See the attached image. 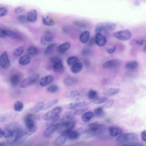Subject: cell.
<instances>
[{
    "instance_id": "obj_1",
    "label": "cell",
    "mask_w": 146,
    "mask_h": 146,
    "mask_svg": "<svg viewBox=\"0 0 146 146\" xmlns=\"http://www.w3.org/2000/svg\"><path fill=\"white\" fill-rule=\"evenodd\" d=\"M105 125L97 122H93L89 124L83 130L86 133V137L89 138L96 136L102 133L105 130Z\"/></svg>"
},
{
    "instance_id": "obj_2",
    "label": "cell",
    "mask_w": 146,
    "mask_h": 146,
    "mask_svg": "<svg viewBox=\"0 0 146 146\" xmlns=\"http://www.w3.org/2000/svg\"><path fill=\"white\" fill-rule=\"evenodd\" d=\"M24 130L18 127L11 133L6 138L8 143L13 144L19 140H21L24 135Z\"/></svg>"
},
{
    "instance_id": "obj_3",
    "label": "cell",
    "mask_w": 146,
    "mask_h": 146,
    "mask_svg": "<svg viewBox=\"0 0 146 146\" xmlns=\"http://www.w3.org/2000/svg\"><path fill=\"white\" fill-rule=\"evenodd\" d=\"M138 136L133 132H129L121 134L116 138L117 141L122 143H126L134 142L137 140Z\"/></svg>"
},
{
    "instance_id": "obj_4",
    "label": "cell",
    "mask_w": 146,
    "mask_h": 146,
    "mask_svg": "<svg viewBox=\"0 0 146 146\" xmlns=\"http://www.w3.org/2000/svg\"><path fill=\"white\" fill-rule=\"evenodd\" d=\"M116 24L112 22H105L98 23L96 25L95 30L97 33L103 31H111L115 28Z\"/></svg>"
},
{
    "instance_id": "obj_5",
    "label": "cell",
    "mask_w": 146,
    "mask_h": 146,
    "mask_svg": "<svg viewBox=\"0 0 146 146\" xmlns=\"http://www.w3.org/2000/svg\"><path fill=\"white\" fill-rule=\"evenodd\" d=\"M39 77V74L38 73L33 74L25 78L21 82L20 87L25 88L36 83Z\"/></svg>"
},
{
    "instance_id": "obj_6",
    "label": "cell",
    "mask_w": 146,
    "mask_h": 146,
    "mask_svg": "<svg viewBox=\"0 0 146 146\" xmlns=\"http://www.w3.org/2000/svg\"><path fill=\"white\" fill-rule=\"evenodd\" d=\"M75 122L71 120L62 125H59L57 131L59 134L66 133L72 130L75 125Z\"/></svg>"
},
{
    "instance_id": "obj_7",
    "label": "cell",
    "mask_w": 146,
    "mask_h": 146,
    "mask_svg": "<svg viewBox=\"0 0 146 146\" xmlns=\"http://www.w3.org/2000/svg\"><path fill=\"white\" fill-rule=\"evenodd\" d=\"M62 108L61 106L55 107L52 110L45 113L43 116V119L46 121H48L59 115L61 112Z\"/></svg>"
},
{
    "instance_id": "obj_8",
    "label": "cell",
    "mask_w": 146,
    "mask_h": 146,
    "mask_svg": "<svg viewBox=\"0 0 146 146\" xmlns=\"http://www.w3.org/2000/svg\"><path fill=\"white\" fill-rule=\"evenodd\" d=\"M52 64V68L54 71L56 73L62 72L64 70V67L61 60L56 57H52L50 60Z\"/></svg>"
},
{
    "instance_id": "obj_9",
    "label": "cell",
    "mask_w": 146,
    "mask_h": 146,
    "mask_svg": "<svg viewBox=\"0 0 146 146\" xmlns=\"http://www.w3.org/2000/svg\"><path fill=\"white\" fill-rule=\"evenodd\" d=\"M131 35V32L127 29L117 31L113 34L115 38L122 40H129L130 38Z\"/></svg>"
},
{
    "instance_id": "obj_10",
    "label": "cell",
    "mask_w": 146,
    "mask_h": 146,
    "mask_svg": "<svg viewBox=\"0 0 146 146\" xmlns=\"http://www.w3.org/2000/svg\"><path fill=\"white\" fill-rule=\"evenodd\" d=\"M90 104V102L86 101L73 102L66 105L65 108L68 109L73 110L76 109L77 108H84L88 105Z\"/></svg>"
},
{
    "instance_id": "obj_11",
    "label": "cell",
    "mask_w": 146,
    "mask_h": 146,
    "mask_svg": "<svg viewBox=\"0 0 146 146\" xmlns=\"http://www.w3.org/2000/svg\"><path fill=\"white\" fill-rule=\"evenodd\" d=\"M0 64L4 69L9 68L11 65V62L6 51L3 52L0 56Z\"/></svg>"
},
{
    "instance_id": "obj_12",
    "label": "cell",
    "mask_w": 146,
    "mask_h": 146,
    "mask_svg": "<svg viewBox=\"0 0 146 146\" xmlns=\"http://www.w3.org/2000/svg\"><path fill=\"white\" fill-rule=\"evenodd\" d=\"M37 118V117L32 114H28L26 117L25 123L27 129H31L35 125V120Z\"/></svg>"
},
{
    "instance_id": "obj_13",
    "label": "cell",
    "mask_w": 146,
    "mask_h": 146,
    "mask_svg": "<svg viewBox=\"0 0 146 146\" xmlns=\"http://www.w3.org/2000/svg\"><path fill=\"white\" fill-rule=\"evenodd\" d=\"M94 38L95 43L99 46H103L106 44V38L100 33H97Z\"/></svg>"
},
{
    "instance_id": "obj_14",
    "label": "cell",
    "mask_w": 146,
    "mask_h": 146,
    "mask_svg": "<svg viewBox=\"0 0 146 146\" xmlns=\"http://www.w3.org/2000/svg\"><path fill=\"white\" fill-rule=\"evenodd\" d=\"M108 129L110 135L112 137L119 135L123 132L122 129L117 126H111L108 127Z\"/></svg>"
},
{
    "instance_id": "obj_15",
    "label": "cell",
    "mask_w": 146,
    "mask_h": 146,
    "mask_svg": "<svg viewBox=\"0 0 146 146\" xmlns=\"http://www.w3.org/2000/svg\"><path fill=\"white\" fill-rule=\"evenodd\" d=\"M120 64L119 61L115 59L110 60L105 62L103 65V67L105 68H110L116 67Z\"/></svg>"
},
{
    "instance_id": "obj_16",
    "label": "cell",
    "mask_w": 146,
    "mask_h": 146,
    "mask_svg": "<svg viewBox=\"0 0 146 146\" xmlns=\"http://www.w3.org/2000/svg\"><path fill=\"white\" fill-rule=\"evenodd\" d=\"M59 125L58 123H55L48 127L44 131V135L45 136L48 137L51 135L57 130Z\"/></svg>"
},
{
    "instance_id": "obj_17",
    "label": "cell",
    "mask_w": 146,
    "mask_h": 146,
    "mask_svg": "<svg viewBox=\"0 0 146 146\" xmlns=\"http://www.w3.org/2000/svg\"><path fill=\"white\" fill-rule=\"evenodd\" d=\"M37 16V11L36 9H33L27 13L26 17L28 21L33 22L36 20Z\"/></svg>"
},
{
    "instance_id": "obj_18",
    "label": "cell",
    "mask_w": 146,
    "mask_h": 146,
    "mask_svg": "<svg viewBox=\"0 0 146 146\" xmlns=\"http://www.w3.org/2000/svg\"><path fill=\"white\" fill-rule=\"evenodd\" d=\"M76 115V109L67 111L65 112L63 118L66 122L72 120Z\"/></svg>"
},
{
    "instance_id": "obj_19",
    "label": "cell",
    "mask_w": 146,
    "mask_h": 146,
    "mask_svg": "<svg viewBox=\"0 0 146 146\" xmlns=\"http://www.w3.org/2000/svg\"><path fill=\"white\" fill-rule=\"evenodd\" d=\"M53 80V78L52 76H46L40 79L39 84L40 86L44 87L51 83L52 81Z\"/></svg>"
},
{
    "instance_id": "obj_20",
    "label": "cell",
    "mask_w": 146,
    "mask_h": 146,
    "mask_svg": "<svg viewBox=\"0 0 146 146\" xmlns=\"http://www.w3.org/2000/svg\"><path fill=\"white\" fill-rule=\"evenodd\" d=\"M19 126L16 124H12L7 126L5 129V137L6 138L11 133L18 128Z\"/></svg>"
},
{
    "instance_id": "obj_21",
    "label": "cell",
    "mask_w": 146,
    "mask_h": 146,
    "mask_svg": "<svg viewBox=\"0 0 146 146\" xmlns=\"http://www.w3.org/2000/svg\"><path fill=\"white\" fill-rule=\"evenodd\" d=\"M71 45L70 43L65 42L59 45L58 47L57 50L60 53H63L69 50L70 48Z\"/></svg>"
},
{
    "instance_id": "obj_22",
    "label": "cell",
    "mask_w": 146,
    "mask_h": 146,
    "mask_svg": "<svg viewBox=\"0 0 146 146\" xmlns=\"http://www.w3.org/2000/svg\"><path fill=\"white\" fill-rule=\"evenodd\" d=\"M90 36V33L87 31H84L80 35V40L83 43H86L89 40Z\"/></svg>"
},
{
    "instance_id": "obj_23",
    "label": "cell",
    "mask_w": 146,
    "mask_h": 146,
    "mask_svg": "<svg viewBox=\"0 0 146 146\" xmlns=\"http://www.w3.org/2000/svg\"><path fill=\"white\" fill-rule=\"evenodd\" d=\"M66 133L61 134L56 139L55 143L56 146H59L64 143L66 140Z\"/></svg>"
},
{
    "instance_id": "obj_24",
    "label": "cell",
    "mask_w": 146,
    "mask_h": 146,
    "mask_svg": "<svg viewBox=\"0 0 146 146\" xmlns=\"http://www.w3.org/2000/svg\"><path fill=\"white\" fill-rule=\"evenodd\" d=\"M31 60V56L28 55H25L20 57L19 60L20 64L22 65H27L29 64Z\"/></svg>"
},
{
    "instance_id": "obj_25",
    "label": "cell",
    "mask_w": 146,
    "mask_h": 146,
    "mask_svg": "<svg viewBox=\"0 0 146 146\" xmlns=\"http://www.w3.org/2000/svg\"><path fill=\"white\" fill-rule=\"evenodd\" d=\"M119 91L118 88H111L105 91L103 94L106 96H111L118 93Z\"/></svg>"
},
{
    "instance_id": "obj_26",
    "label": "cell",
    "mask_w": 146,
    "mask_h": 146,
    "mask_svg": "<svg viewBox=\"0 0 146 146\" xmlns=\"http://www.w3.org/2000/svg\"><path fill=\"white\" fill-rule=\"evenodd\" d=\"M76 79L73 77H68L65 78L63 81L64 84L68 86H72L77 83Z\"/></svg>"
},
{
    "instance_id": "obj_27",
    "label": "cell",
    "mask_w": 146,
    "mask_h": 146,
    "mask_svg": "<svg viewBox=\"0 0 146 146\" xmlns=\"http://www.w3.org/2000/svg\"><path fill=\"white\" fill-rule=\"evenodd\" d=\"M44 104L43 102H39L36 104L31 109L32 112L37 113L43 109Z\"/></svg>"
},
{
    "instance_id": "obj_28",
    "label": "cell",
    "mask_w": 146,
    "mask_h": 146,
    "mask_svg": "<svg viewBox=\"0 0 146 146\" xmlns=\"http://www.w3.org/2000/svg\"><path fill=\"white\" fill-rule=\"evenodd\" d=\"M82 63L77 62L72 65L71 68L72 72L74 73H77L80 72L82 69Z\"/></svg>"
},
{
    "instance_id": "obj_29",
    "label": "cell",
    "mask_w": 146,
    "mask_h": 146,
    "mask_svg": "<svg viewBox=\"0 0 146 146\" xmlns=\"http://www.w3.org/2000/svg\"><path fill=\"white\" fill-rule=\"evenodd\" d=\"M42 21L44 24L48 26H52L55 23L54 20L49 16L43 17Z\"/></svg>"
},
{
    "instance_id": "obj_30",
    "label": "cell",
    "mask_w": 146,
    "mask_h": 146,
    "mask_svg": "<svg viewBox=\"0 0 146 146\" xmlns=\"http://www.w3.org/2000/svg\"><path fill=\"white\" fill-rule=\"evenodd\" d=\"M94 117V114L91 111L84 113L82 117V120L84 122H87L90 121Z\"/></svg>"
},
{
    "instance_id": "obj_31",
    "label": "cell",
    "mask_w": 146,
    "mask_h": 146,
    "mask_svg": "<svg viewBox=\"0 0 146 146\" xmlns=\"http://www.w3.org/2000/svg\"><path fill=\"white\" fill-rule=\"evenodd\" d=\"M53 38V36L52 35H46L41 37L40 42L43 45H46L51 42Z\"/></svg>"
},
{
    "instance_id": "obj_32",
    "label": "cell",
    "mask_w": 146,
    "mask_h": 146,
    "mask_svg": "<svg viewBox=\"0 0 146 146\" xmlns=\"http://www.w3.org/2000/svg\"><path fill=\"white\" fill-rule=\"evenodd\" d=\"M5 35L10 38L17 39L20 38L19 35L17 33L11 30H5Z\"/></svg>"
},
{
    "instance_id": "obj_33",
    "label": "cell",
    "mask_w": 146,
    "mask_h": 146,
    "mask_svg": "<svg viewBox=\"0 0 146 146\" xmlns=\"http://www.w3.org/2000/svg\"><path fill=\"white\" fill-rule=\"evenodd\" d=\"M138 64L135 60H131L127 62L126 64V67L128 69L134 70L138 67Z\"/></svg>"
},
{
    "instance_id": "obj_34",
    "label": "cell",
    "mask_w": 146,
    "mask_h": 146,
    "mask_svg": "<svg viewBox=\"0 0 146 146\" xmlns=\"http://www.w3.org/2000/svg\"><path fill=\"white\" fill-rule=\"evenodd\" d=\"M66 138L70 139H77L79 136L78 132L74 131H70L66 133Z\"/></svg>"
},
{
    "instance_id": "obj_35",
    "label": "cell",
    "mask_w": 146,
    "mask_h": 146,
    "mask_svg": "<svg viewBox=\"0 0 146 146\" xmlns=\"http://www.w3.org/2000/svg\"><path fill=\"white\" fill-rule=\"evenodd\" d=\"M94 113L96 116L98 117H102L105 115V112L102 107H98L94 110Z\"/></svg>"
},
{
    "instance_id": "obj_36",
    "label": "cell",
    "mask_w": 146,
    "mask_h": 146,
    "mask_svg": "<svg viewBox=\"0 0 146 146\" xmlns=\"http://www.w3.org/2000/svg\"><path fill=\"white\" fill-rule=\"evenodd\" d=\"M58 102V99H55L50 100L44 104V110H46L56 104Z\"/></svg>"
},
{
    "instance_id": "obj_37",
    "label": "cell",
    "mask_w": 146,
    "mask_h": 146,
    "mask_svg": "<svg viewBox=\"0 0 146 146\" xmlns=\"http://www.w3.org/2000/svg\"><path fill=\"white\" fill-rule=\"evenodd\" d=\"M20 80V79L19 76L17 74H14L11 77L10 83L12 86H15L18 84Z\"/></svg>"
},
{
    "instance_id": "obj_38",
    "label": "cell",
    "mask_w": 146,
    "mask_h": 146,
    "mask_svg": "<svg viewBox=\"0 0 146 146\" xmlns=\"http://www.w3.org/2000/svg\"><path fill=\"white\" fill-rule=\"evenodd\" d=\"M14 110L18 112L22 111L24 107L23 103L19 101H18L15 102L14 105Z\"/></svg>"
},
{
    "instance_id": "obj_39",
    "label": "cell",
    "mask_w": 146,
    "mask_h": 146,
    "mask_svg": "<svg viewBox=\"0 0 146 146\" xmlns=\"http://www.w3.org/2000/svg\"><path fill=\"white\" fill-rule=\"evenodd\" d=\"M56 44L52 43L49 44L44 50V54L46 55L49 54L52 51L56 46Z\"/></svg>"
},
{
    "instance_id": "obj_40",
    "label": "cell",
    "mask_w": 146,
    "mask_h": 146,
    "mask_svg": "<svg viewBox=\"0 0 146 146\" xmlns=\"http://www.w3.org/2000/svg\"><path fill=\"white\" fill-rule=\"evenodd\" d=\"M27 52L28 55L30 56L35 55L38 53V50L36 47L31 46L28 48Z\"/></svg>"
},
{
    "instance_id": "obj_41",
    "label": "cell",
    "mask_w": 146,
    "mask_h": 146,
    "mask_svg": "<svg viewBox=\"0 0 146 146\" xmlns=\"http://www.w3.org/2000/svg\"><path fill=\"white\" fill-rule=\"evenodd\" d=\"M98 92L95 90H90L88 93V96L89 99L91 100L94 99L98 97Z\"/></svg>"
},
{
    "instance_id": "obj_42",
    "label": "cell",
    "mask_w": 146,
    "mask_h": 146,
    "mask_svg": "<svg viewBox=\"0 0 146 146\" xmlns=\"http://www.w3.org/2000/svg\"><path fill=\"white\" fill-rule=\"evenodd\" d=\"M81 95L79 91L76 90H74L69 92L67 95V97L70 98H73L77 96H80Z\"/></svg>"
},
{
    "instance_id": "obj_43",
    "label": "cell",
    "mask_w": 146,
    "mask_h": 146,
    "mask_svg": "<svg viewBox=\"0 0 146 146\" xmlns=\"http://www.w3.org/2000/svg\"><path fill=\"white\" fill-rule=\"evenodd\" d=\"M78 60V58L76 56H71L67 58V63L69 65H72L77 62Z\"/></svg>"
},
{
    "instance_id": "obj_44",
    "label": "cell",
    "mask_w": 146,
    "mask_h": 146,
    "mask_svg": "<svg viewBox=\"0 0 146 146\" xmlns=\"http://www.w3.org/2000/svg\"><path fill=\"white\" fill-rule=\"evenodd\" d=\"M106 97H98L94 99L91 100V101L95 104H100L105 102L107 100Z\"/></svg>"
},
{
    "instance_id": "obj_45",
    "label": "cell",
    "mask_w": 146,
    "mask_h": 146,
    "mask_svg": "<svg viewBox=\"0 0 146 146\" xmlns=\"http://www.w3.org/2000/svg\"><path fill=\"white\" fill-rule=\"evenodd\" d=\"M24 49L22 46H19L14 50L13 55L16 56H19L21 55L24 52Z\"/></svg>"
},
{
    "instance_id": "obj_46",
    "label": "cell",
    "mask_w": 146,
    "mask_h": 146,
    "mask_svg": "<svg viewBox=\"0 0 146 146\" xmlns=\"http://www.w3.org/2000/svg\"><path fill=\"white\" fill-rule=\"evenodd\" d=\"M60 116L59 115H58L51 119L47 121L46 123V126L48 127L52 125L57 121L60 118Z\"/></svg>"
},
{
    "instance_id": "obj_47",
    "label": "cell",
    "mask_w": 146,
    "mask_h": 146,
    "mask_svg": "<svg viewBox=\"0 0 146 146\" xmlns=\"http://www.w3.org/2000/svg\"><path fill=\"white\" fill-rule=\"evenodd\" d=\"M11 114L9 113H7L2 115L0 118V121L4 122L8 120L11 117Z\"/></svg>"
},
{
    "instance_id": "obj_48",
    "label": "cell",
    "mask_w": 146,
    "mask_h": 146,
    "mask_svg": "<svg viewBox=\"0 0 146 146\" xmlns=\"http://www.w3.org/2000/svg\"><path fill=\"white\" fill-rule=\"evenodd\" d=\"M58 89V87L57 85H53L48 86L47 88V90L49 92L54 93L56 92Z\"/></svg>"
},
{
    "instance_id": "obj_49",
    "label": "cell",
    "mask_w": 146,
    "mask_h": 146,
    "mask_svg": "<svg viewBox=\"0 0 146 146\" xmlns=\"http://www.w3.org/2000/svg\"><path fill=\"white\" fill-rule=\"evenodd\" d=\"M88 109V108H83L78 109H76V115H80L83 114Z\"/></svg>"
},
{
    "instance_id": "obj_50",
    "label": "cell",
    "mask_w": 146,
    "mask_h": 146,
    "mask_svg": "<svg viewBox=\"0 0 146 146\" xmlns=\"http://www.w3.org/2000/svg\"><path fill=\"white\" fill-rule=\"evenodd\" d=\"M74 24L76 26L81 28L85 29L86 27V25L82 21H76L74 22Z\"/></svg>"
},
{
    "instance_id": "obj_51",
    "label": "cell",
    "mask_w": 146,
    "mask_h": 146,
    "mask_svg": "<svg viewBox=\"0 0 146 146\" xmlns=\"http://www.w3.org/2000/svg\"><path fill=\"white\" fill-rule=\"evenodd\" d=\"M7 9L4 7L0 8V17H2L6 15L8 13Z\"/></svg>"
},
{
    "instance_id": "obj_52",
    "label": "cell",
    "mask_w": 146,
    "mask_h": 146,
    "mask_svg": "<svg viewBox=\"0 0 146 146\" xmlns=\"http://www.w3.org/2000/svg\"><path fill=\"white\" fill-rule=\"evenodd\" d=\"M91 52L90 49L88 48H85L82 50V54L83 56H87L91 54Z\"/></svg>"
},
{
    "instance_id": "obj_53",
    "label": "cell",
    "mask_w": 146,
    "mask_h": 146,
    "mask_svg": "<svg viewBox=\"0 0 146 146\" xmlns=\"http://www.w3.org/2000/svg\"><path fill=\"white\" fill-rule=\"evenodd\" d=\"M18 20L22 23H26L28 22L26 17L22 15H20L18 17Z\"/></svg>"
},
{
    "instance_id": "obj_54",
    "label": "cell",
    "mask_w": 146,
    "mask_h": 146,
    "mask_svg": "<svg viewBox=\"0 0 146 146\" xmlns=\"http://www.w3.org/2000/svg\"><path fill=\"white\" fill-rule=\"evenodd\" d=\"M123 146H143L142 145L138 143H124Z\"/></svg>"
},
{
    "instance_id": "obj_55",
    "label": "cell",
    "mask_w": 146,
    "mask_h": 146,
    "mask_svg": "<svg viewBox=\"0 0 146 146\" xmlns=\"http://www.w3.org/2000/svg\"><path fill=\"white\" fill-rule=\"evenodd\" d=\"M25 9L24 7L19 6L16 7L14 10V12L16 13H19L23 12Z\"/></svg>"
},
{
    "instance_id": "obj_56",
    "label": "cell",
    "mask_w": 146,
    "mask_h": 146,
    "mask_svg": "<svg viewBox=\"0 0 146 146\" xmlns=\"http://www.w3.org/2000/svg\"><path fill=\"white\" fill-rule=\"evenodd\" d=\"M113 103V101L112 100H109L102 106L103 108H108L112 106Z\"/></svg>"
},
{
    "instance_id": "obj_57",
    "label": "cell",
    "mask_w": 146,
    "mask_h": 146,
    "mask_svg": "<svg viewBox=\"0 0 146 146\" xmlns=\"http://www.w3.org/2000/svg\"><path fill=\"white\" fill-rule=\"evenodd\" d=\"M136 43L138 45H142L144 44L145 42V40L143 38L137 39L135 41Z\"/></svg>"
},
{
    "instance_id": "obj_58",
    "label": "cell",
    "mask_w": 146,
    "mask_h": 146,
    "mask_svg": "<svg viewBox=\"0 0 146 146\" xmlns=\"http://www.w3.org/2000/svg\"><path fill=\"white\" fill-rule=\"evenodd\" d=\"M116 49V46H113L112 48H107L106 50L108 53L111 54L114 52Z\"/></svg>"
},
{
    "instance_id": "obj_59",
    "label": "cell",
    "mask_w": 146,
    "mask_h": 146,
    "mask_svg": "<svg viewBox=\"0 0 146 146\" xmlns=\"http://www.w3.org/2000/svg\"><path fill=\"white\" fill-rule=\"evenodd\" d=\"M141 136L142 140L145 142L146 141V131L145 130L143 131L141 133Z\"/></svg>"
},
{
    "instance_id": "obj_60",
    "label": "cell",
    "mask_w": 146,
    "mask_h": 146,
    "mask_svg": "<svg viewBox=\"0 0 146 146\" xmlns=\"http://www.w3.org/2000/svg\"><path fill=\"white\" fill-rule=\"evenodd\" d=\"M88 41V45L90 46H93L95 43V38L94 37L91 38Z\"/></svg>"
},
{
    "instance_id": "obj_61",
    "label": "cell",
    "mask_w": 146,
    "mask_h": 146,
    "mask_svg": "<svg viewBox=\"0 0 146 146\" xmlns=\"http://www.w3.org/2000/svg\"><path fill=\"white\" fill-rule=\"evenodd\" d=\"M5 36V30L0 28V37L3 38Z\"/></svg>"
},
{
    "instance_id": "obj_62",
    "label": "cell",
    "mask_w": 146,
    "mask_h": 146,
    "mask_svg": "<svg viewBox=\"0 0 146 146\" xmlns=\"http://www.w3.org/2000/svg\"><path fill=\"white\" fill-rule=\"evenodd\" d=\"M5 133L1 128H0V138L5 136Z\"/></svg>"
},
{
    "instance_id": "obj_63",
    "label": "cell",
    "mask_w": 146,
    "mask_h": 146,
    "mask_svg": "<svg viewBox=\"0 0 146 146\" xmlns=\"http://www.w3.org/2000/svg\"><path fill=\"white\" fill-rule=\"evenodd\" d=\"M135 3V5H139L140 4V3L138 1H136Z\"/></svg>"
},
{
    "instance_id": "obj_64",
    "label": "cell",
    "mask_w": 146,
    "mask_h": 146,
    "mask_svg": "<svg viewBox=\"0 0 146 146\" xmlns=\"http://www.w3.org/2000/svg\"><path fill=\"white\" fill-rule=\"evenodd\" d=\"M4 143L2 142H0V146H4Z\"/></svg>"
}]
</instances>
